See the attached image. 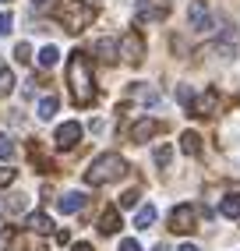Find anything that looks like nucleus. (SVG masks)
<instances>
[{
  "label": "nucleus",
  "instance_id": "17",
  "mask_svg": "<svg viewBox=\"0 0 240 251\" xmlns=\"http://www.w3.org/2000/svg\"><path fill=\"white\" fill-rule=\"evenodd\" d=\"M57 60H60V50L57 46H43L39 50V64H43V68H53Z\"/></svg>",
  "mask_w": 240,
  "mask_h": 251
},
{
  "label": "nucleus",
  "instance_id": "26",
  "mask_svg": "<svg viewBox=\"0 0 240 251\" xmlns=\"http://www.w3.org/2000/svg\"><path fill=\"white\" fill-rule=\"evenodd\" d=\"M7 184H14V170L11 166H0V188H7Z\"/></svg>",
  "mask_w": 240,
  "mask_h": 251
},
{
  "label": "nucleus",
  "instance_id": "12",
  "mask_svg": "<svg viewBox=\"0 0 240 251\" xmlns=\"http://www.w3.org/2000/svg\"><path fill=\"white\" fill-rule=\"evenodd\" d=\"M25 226H28L32 233H53V220H49L46 212H32L28 220H25Z\"/></svg>",
  "mask_w": 240,
  "mask_h": 251
},
{
  "label": "nucleus",
  "instance_id": "30",
  "mask_svg": "<svg viewBox=\"0 0 240 251\" xmlns=\"http://www.w3.org/2000/svg\"><path fill=\"white\" fill-rule=\"evenodd\" d=\"M177 251H198V248H194V244H180Z\"/></svg>",
  "mask_w": 240,
  "mask_h": 251
},
{
  "label": "nucleus",
  "instance_id": "1",
  "mask_svg": "<svg viewBox=\"0 0 240 251\" xmlns=\"http://www.w3.org/2000/svg\"><path fill=\"white\" fill-rule=\"evenodd\" d=\"M67 85H71V99L74 106H92L96 103V89H92V64L89 57L74 50L71 60H67Z\"/></svg>",
  "mask_w": 240,
  "mask_h": 251
},
{
  "label": "nucleus",
  "instance_id": "19",
  "mask_svg": "<svg viewBox=\"0 0 240 251\" xmlns=\"http://www.w3.org/2000/svg\"><path fill=\"white\" fill-rule=\"evenodd\" d=\"M57 106H60V103H57V96H46L43 103H39V117H43V121H49V117L57 113Z\"/></svg>",
  "mask_w": 240,
  "mask_h": 251
},
{
  "label": "nucleus",
  "instance_id": "15",
  "mask_svg": "<svg viewBox=\"0 0 240 251\" xmlns=\"http://www.w3.org/2000/svg\"><path fill=\"white\" fill-rule=\"evenodd\" d=\"M180 149L187 156H201V138L194 135V131H184V135H180Z\"/></svg>",
  "mask_w": 240,
  "mask_h": 251
},
{
  "label": "nucleus",
  "instance_id": "4",
  "mask_svg": "<svg viewBox=\"0 0 240 251\" xmlns=\"http://www.w3.org/2000/svg\"><path fill=\"white\" fill-rule=\"evenodd\" d=\"M120 57H124L127 64H142L145 60V39L138 36V32H124V39H120Z\"/></svg>",
  "mask_w": 240,
  "mask_h": 251
},
{
  "label": "nucleus",
  "instance_id": "20",
  "mask_svg": "<svg viewBox=\"0 0 240 251\" xmlns=\"http://www.w3.org/2000/svg\"><path fill=\"white\" fill-rule=\"evenodd\" d=\"M14 92V75L7 68H0V96H11Z\"/></svg>",
  "mask_w": 240,
  "mask_h": 251
},
{
  "label": "nucleus",
  "instance_id": "2",
  "mask_svg": "<svg viewBox=\"0 0 240 251\" xmlns=\"http://www.w3.org/2000/svg\"><path fill=\"white\" fill-rule=\"evenodd\" d=\"M127 174V159L117 156V152H102L92 159V166L85 170V184H92V188H99V184H113Z\"/></svg>",
  "mask_w": 240,
  "mask_h": 251
},
{
  "label": "nucleus",
  "instance_id": "7",
  "mask_svg": "<svg viewBox=\"0 0 240 251\" xmlns=\"http://www.w3.org/2000/svg\"><path fill=\"white\" fill-rule=\"evenodd\" d=\"M216 106H219V92H216V89H205L201 96H194L191 113H194V117H212V113H216Z\"/></svg>",
  "mask_w": 240,
  "mask_h": 251
},
{
  "label": "nucleus",
  "instance_id": "22",
  "mask_svg": "<svg viewBox=\"0 0 240 251\" xmlns=\"http://www.w3.org/2000/svg\"><path fill=\"white\" fill-rule=\"evenodd\" d=\"M138 198H142V195L131 188V191H124V195H120V205H117V209H134V205H138Z\"/></svg>",
  "mask_w": 240,
  "mask_h": 251
},
{
  "label": "nucleus",
  "instance_id": "32",
  "mask_svg": "<svg viewBox=\"0 0 240 251\" xmlns=\"http://www.w3.org/2000/svg\"><path fill=\"white\" fill-rule=\"evenodd\" d=\"M0 4H7V0H0Z\"/></svg>",
  "mask_w": 240,
  "mask_h": 251
},
{
  "label": "nucleus",
  "instance_id": "21",
  "mask_svg": "<svg viewBox=\"0 0 240 251\" xmlns=\"http://www.w3.org/2000/svg\"><path fill=\"white\" fill-rule=\"evenodd\" d=\"M177 99H180V106H184V110H191V106H194V92L187 89V85H177Z\"/></svg>",
  "mask_w": 240,
  "mask_h": 251
},
{
  "label": "nucleus",
  "instance_id": "9",
  "mask_svg": "<svg viewBox=\"0 0 240 251\" xmlns=\"http://www.w3.org/2000/svg\"><path fill=\"white\" fill-rule=\"evenodd\" d=\"M85 202H89V195H85V191H67L64 198H57V209L71 216V212H81Z\"/></svg>",
  "mask_w": 240,
  "mask_h": 251
},
{
  "label": "nucleus",
  "instance_id": "5",
  "mask_svg": "<svg viewBox=\"0 0 240 251\" xmlns=\"http://www.w3.org/2000/svg\"><path fill=\"white\" fill-rule=\"evenodd\" d=\"M194 223H198V212H194V205H187V202L169 212V230H173V233H191Z\"/></svg>",
  "mask_w": 240,
  "mask_h": 251
},
{
  "label": "nucleus",
  "instance_id": "31",
  "mask_svg": "<svg viewBox=\"0 0 240 251\" xmlns=\"http://www.w3.org/2000/svg\"><path fill=\"white\" fill-rule=\"evenodd\" d=\"M152 251H169V248H166V244H156V248H152Z\"/></svg>",
  "mask_w": 240,
  "mask_h": 251
},
{
  "label": "nucleus",
  "instance_id": "13",
  "mask_svg": "<svg viewBox=\"0 0 240 251\" xmlns=\"http://www.w3.org/2000/svg\"><path fill=\"white\" fill-rule=\"evenodd\" d=\"M219 212L226 216V220H237V216H240V191H230L226 198H222V205H219Z\"/></svg>",
  "mask_w": 240,
  "mask_h": 251
},
{
  "label": "nucleus",
  "instance_id": "11",
  "mask_svg": "<svg viewBox=\"0 0 240 251\" xmlns=\"http://www.w3.org/2000/svg\"><path fill=\"white\" fill-rule=\"evenodd\" d=\"M117 230H120V209L110 205V209H102V216H99V233H102V237H113Z\"/></svg>",
  "mask_w": 240,
  "mask_h": 251
},
{
  "label": "nucleus",
  "instance_id": "14",
  "mask_svg": "<svg viewBox=\"0 0 240 251\" xmlns=\"http://www.w3.org/2000/svg\"><path fill=\"white\" fill-rule=\"evenodd\" d=\"M96 53L106 60V64H113V60L120 57V46H117L113 39H99V43H96Z\"/></svg>",
  "mask_w": 240,
  "mask_h": 251
},
{
  "label": "nucleus",
  "instance_id": "24",
  "mask_svg": "<svg viewBox=\"0 0 240 251\" xmlns=\"http://www.w3.org/2000/svg\"><path fill=\"white\" fill-rule=\"evenodd\" d=\"M14 57H18V64H28L32 60V46L28 43H18V46H14Z\"/></svg>",
  "mask_w": 240,
  "mask_h": 251
},
{
  "label": "nucleus",
  "instance_id": "23",
  "mask_svg": "<svg viewBox=\"0 0 240 251\" xmlns=\"http://www.w3.org/2000/svg\"><path fill=\"white\" fill-rule=\"evenodd\" d=\"M11 156H14V142H11L7 135H0V159H4V163H7Z\"/></svg>",
  "mask_w": 240,
  "mask_h": 251
},
{
  "label": "nucleus",
  "instance_id": "28",
  "mask_svg": "<svg viewBox=\"0 0 240 251\" xmlns=\"http://www.w3.org/2000/svg\"><path fill=\"white\" fill-rule=\"evenodd\" d=\"M53 7V0H36V11H49Z\"/></svg>",
  "mask_w": 240,
  "mask_h": 251
},
{
  "label": "nucleus",
  "instance_id": "3",
  "mask_svg": "<svg viewBox=\"0 0 240 251\" xmlns=\"http://www.w3.org/2000/svg\"><path fill=\"white\" fill-rule=\"evenodd\" d=\"M57 18H60V25L67 32H85L96 22V7L89 4V0H60Z\"/></svg>",
  "mask_w": 240,
  "mask_h": 251
},
{
  "label": "nucleus",
  "instance_id": "29",
  "mask_svg": "<svg viewBox=\"0 0 240 251\" xmlns=\"http://www.w3.org/2000/svg\"><path fill=\"white\" fill-rule=\"evenodd\" d=\"M71 251H92V244H85V241H78V244H74Z\"/></svg>",
  "mask_w": 240,
  "mask_h": 251
},
{
  "label": "nucleus",
  "instance_id": "16",
  "mask_svg": "<svg viewBox=\"0 0 240 251\" xmlns=\"http://www.w3.org/2000/svg\"><path fill=\"white\" fill-rule=\"evenodd\" d=\"M152 223H156V205H142L138 216H134V226H138V230H148Z\"/></svg>",
  "mask_w": 240,
  "mask_h": 251
},
{
  "label": "nucleus",
  "instance_id": "10",
  "mask_svg": "<svg viewBox=\"0 0 240 251\" xmlns=\"http://www.w3.org/2000/svg\"><path fill=\"white\" fill-rule=\"evenodd\" d=\"M187 18H191V28H198V32H209V28H212V14L205 11V4H201V0H194V4H191Z\"/></svg>",
  "mask_w": 240,
  "mask_h": 251
},
{
  "label": "nucleus",
  "instance_id": "8",
  "mask_svg": "<svg viewBox=\"0 0 240 251\" xmlns=\"http://www.w3.org/2000/svg\"><path fill=\"white\" fill-rule=\"evenodd\" d=\"M81 142V124L78 121H67L57 127V149H74Z\"/></svg>",
  "mask_w": 240,
  "mask_h": 251
},
{
  "label": "nucleus",
  "instance_id": "6",
  "mask_svg": "<svg viewBox=\"0 0 240 251\" xmlns=\"http://www.w3.org/2000/svg\"><path fill=\"white\" fill-rule=\"evenodd\" d=\"M159 131H163V124L156 121V117H145V121H138V124L131 127V142L142 145V142H148L152 135H159Z\"/></svg>",
  "mask_w": 240,
  "mask_h": 251
},
{
  "label": "nucleus",
  "instance_id": "25",
  "mask_svg": "<svg viewBox=\"0 0 240 251\" xmlns=\"http://www.w3.org/2000/svg\"><path fill=\"white\" fill-rule=\"evenodd\" d=\"M11 25H14L11 11H0V36H7V32H11Z\"/></svg>",
  "mask_w": 240,
  "mask_h": 251
},
{
  "label": "nucleus",
  "instance_id": "27",
  "mask_svg": "<svg viewBox=\"0 0 240 251\" xmlns=\"http://www.w3.org/2000/svg\"><path fill=\"white\" fill-rule=\"evenodd\" d=\"M120 251H142V244H138V241H131V237H127V241H120Z\"/></svg>",
  "mask_w": 240,
  "mask_h": 251
},
{
  "label": "nucleus",
  "instance_id": "18",
  "mask_svg": "<svg viewBox=\"0 0 240 251\" xmlns=\"http://www.w3.org/2000/svg\"><path fill=\"white\" fill-rule=\"evenodd\" d=\"M152 159H156V166H169V159H173V149H169L166 142L156 145V152H152Z\"/></svg>",
  "mask_w": 240,
  "mask_h": 251
}]
</instances>
